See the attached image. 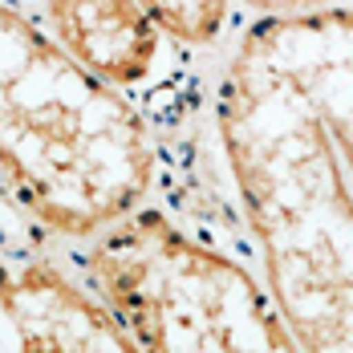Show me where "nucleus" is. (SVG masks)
<instances>
[{"instance_id":"obj_6","label":"nucleus","mask_w":353,"mask_h":353,"mask_svg":"<svg viewBox=\"0 0 353 353\" xmlns=\"http://www.w3.org/2000/svg\"><path fill=\"white\" fill-rule=\"evenodd\" d=\"M53 41L114 90L139 85L159 65V29L139 0H45Z\"/></svg>"},{"instance_id":"obj_7","label":"nucleus","mask_w":353,"mask_h":353,"mask_svg":"<svg viewBox=\"0 0 353 353\" xmlns=\"http://www.w3.org/2000/svg\"><path fill=\"white\" fill-rule=\"evenodd\" d=\"M154 29L179 45H212L228 25V0H139Z\"/></svg>"},{"instance_id":"obj_1","label":"nucleus","mask_w":353,"mask_h":353,"mask_svg":"<svg viewBox=\"0 0 353 353\" xmlns=\"http://www.w3.org/2000/svg\"><path fill=\"white\" fill-rule=\"evenodd\" d=\"M215 126L288 333L301 353H353V179L333 130L252 37L223 70Z\"/></svg>"},{"instance_id":"obj_2","label":"nucleus","mask_w":353,"mask_h":353,"mask_svg":"<svg viewBox=\"0 0 353 353\" xmlns=\"http://www.w3.org/2000/svg\"><path fill=\"white\" fill-rule=\"evenodd\" d=\"M0 175L25 212L61 236L106 232L139 212L154 179L139 110L4 4Z\"/></svg>"},{"instance_id":"obj_5","label":"nucleus","mask_w":353,"mask_h":353,"mask_svg":"<svg viewBox=\"0 0 353 353\" xmlns=\"http://www.w3.org/2000/svg\"><path fill=\"white\" fill-rule=\"evenodd\" d=\"M248 37L317 106L353 179V12L325 8L292 21H260Z\"/></svg>"},{"instance_id":"obj_8","label":"nucleus","mask_w":353,"mask_h":353,"mask_svg":"<svg viewBox=\"0 0 353 353\" xmlns=\"http://www.w3.org/2000/svg\"><path fill=\"white\" fill-rule=\"evenodd\" d=\"M244 4L264 21H292V17H313L333 8V0H244Z\"/></svg>"},{"instance_id":"obj_3","label":"nucleus","mask_w":353,"mask_h":353,"mask_svg":"<svg viewBox=\"0 0 353 353\" xmlns=\"http://www.w3.org/2000/svg\"><path fill=\"white\" fill-rule=\"evenodd\" d=\"M85 276L142 353H301L272 292L159 208L98 232Z\"/></svg>"},{"instance_id":"obj_4","label":"nucleus","mask_w":353,"mask_h":353,"mask_svg":"<svg viewBox=\"0 0 353 353\" xmlns=\"http://www.w3.org/2000/svg\"><path fill=\"white\" fill-rule=\"evenodd\" d=\"M0 353H142L110 305L53 264L0 260Z\"/></svg>"}]
</instances>
